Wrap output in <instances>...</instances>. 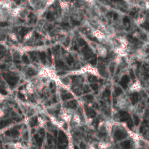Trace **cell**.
<instances>
[{
	"instance_id": "obj_1",
	"label": "cell",
	"mask_w": 149,
	"mask_h": 149,
	"mask_svg": "<svg viewBox=\"0 0 149 149\" xmlns=\"http://www.w3.org/2000/svg\"><path fill=\"white\" fill-rule=\"evenodd\" d=\"M7 82H8V83L10 84V85L14 86L15 84H16L17 79H16V77L10 76V77H8V78H7Z\"/></svg>"
},
{
	"instance_id": "obj_2",
	"label": "cell",
	"mask_w": 149,
	"mask_h": 149,
	"mask_svg": "<svg viewBox=\"0 0 149 149\" xmlns=\"http://www.w3.org/2000/svg\"><path fill=\"white\" fill-rule=\"evenodd\" d=\"M128 82H129V77H128L127 76H124L121 78L120 84H121V85L124 87H126L127 84L128 83Z\"/></svg>"
},
{
	"instance_id": "obj_3",
	"label": "cell",
	"mask_w": 149,
	"mask_h": 149,
	"mask_svg": "<svg viewBox=\"0 0 149 149\" xmlns=\"http://www.w3.org/2000/svg\"><path fill=\"white\" fill-rule=\"evenodd\" d=\"M87 115H89V116L92 117V118H94L96 116V112L92 108H87Z\"/></svg>"
},
{
	"instance_id": "obj_4",
	"label": "cell",
	"mask_w": 149,
	"mask_h": 149,
	"mask_svg": "<svg viewBox=\"0 0 149 149\" xmlns=\"http://www.w3.org/2000/svg\"><path fill=\"white\" fill-rule=\"evenodd\" d=\"M120 116H121V120L122 121H126L129 118V115H128L127 112H121L120 113Z\"/></svg>"
},
{
	"instance_id": "obj_5",
	"label": "cell",
	"mask_w": 149,
	"mask_h": 149,
	"mask_svg": "<svg viewBox=\"0 0 149 149\" xmlns=\"http://www.w3.org/2000/svg\"><path fill=\"white\" fill-rule=\"evenodd\" d=\"M125 136V133L121 131H116V133H115V137H116V138H118V139H121V138H124Z\"/></svg>"
},
{
	"instance_id": "obj_6",
	"label": "cell",
	"mask_w": 149,
	"mask_h": 149,
	"mask_svg": "<svg viewBox=\"0 0 149 149\" xmlns=\"http://www.w3.org/2000/svg\"><path fill=\"white\" fill-rule=\"evenodd\" d=\"M76 106V100H72V101H70L68 103V104H66V107H69V108H74V107Z\"/></svg>"
},
{
	"instance_id": "obj_7",
	"label": "cell",
	"mask_w": 149,
	"mask_h": 149,
	"mask_svg": "<svg viewBox=\"0 0 149 149\" xmlns=\"http://www.w3.org/2000/svg\"><path fill=\"white\" fill-rule=\"evenodd\" d=\"M90 149H103L100 144L98 143H93L92 146L90 147Z\"/></svg>"
},
{
	"instance_id": "obj_8",
	"label": "cell",
	"mask_w": 149,
	"mask_h": 149,
	"mask_svg": "<svg viewBox=\"0 0 149 149\" xmlns=\"http://www.w3.org/2000/svg\"><path fill=\"white\" fill-rule=\"evenodd\" d=\"M72 97L73 96L71 94H65V95H62V99L63 100H69V99H71Z\"/></svg>"
},
{
	"instance_id": "obj_9",
	"label": "cell",
	"mask_w": 149,
	"mask_h": 149,
	"mask_svg": "<svg viewBox=\"0 0 149 149\" xmlns=\"http://www.w3.org/2000/svg\"><path fill=\"white\" fill-rule=\"evenodd\" d=\"M110 94H111V92H110V90L106 89V90L104 91V92L103 93V96L105 97V98H108V97L110 96Z\"/></svg>"
},
{
	"instance_id": "obj_10",
	"label": "cell",
	"mask_w": 149,
	"mask_h": 149,
	"mask_svg": "<svg viewBox=\"0 0 149 149\" xmlns=\"http://www.w3.org/2000/svg\"><path fill=\"white\" fill-rule=\"evenodd\" d=\"M10 123V121H2L0 122V127H5L6 125H7Z\"/></svg>"
},
{
	"instance_id": "obj_11",
	"label": "cell",
	"mask_w": 149,
	"mask_h": 149,
	"mask_svg": "<svg viewBox=\"0 0 149 149\" xmlns=\"http://www.w3.org/2000/svg\"><path fill=\"white\" fill-rule=\"evenodd\" d=\"M121 92H122V90H121L120 87H116V88L115 89V94H116V95H120Z\"/></svg>"
},
{
	"instance_id": "obj_12",
	"label": "cell",
	"mask_w": 149,
	"mask_h": 149,
	"mask_svg": "<svg viewBox=\"0 0 149 149\" xmlns=\"http://www.w3.org/2000/svg\"><path fill=\"white\" fill-rule=\"evenodd\" d=\"M90 87L92 88V90H97L98 89V85L97 84L93 83L90 84Z\"/></svg>"
},
{
	"instance_id": "obj_13",
	"label": "cell",
	"mask_w": 149,
	"mask_h": 149,
	"mask_svg": "<svg viewBox=\"0 0 149 149\" xmlns=\"http://www.w3.org/2000/svg\"><path fill=\"white\" fill-rule=\"evenodd\" d=\"M40 59H41V61H42V62H44L45 57H46V55H45V53H40Z\"/></svg>"
},
{
	"instance_id": "obj_14",
	"label": "cell",
	"mask_w": 149,
	"mask_h": 149,
	"mask_svg": "<svg viewBox=\"0 0 149 149\" xmlns=\"http://www.w3.org/2000/svg\"><path fill=\"white\" fill-rule=\"evenodd\" d=\"M56 66H57V67H63L64 63L63 62H62V61H57V62H56Z\"/></svg>"
},
{
	"instance_id": "obj_15",
	"label": "cell",
	"mask_w": 149,
	"mask_h": 149,
	"mask_svg": "<svg viewBox=\"0 0 149 149\" xmlns=\"http://www.w3.org/2000/svg\"><path fill=\"white\" fill-rule=\"evenodd\" d=\"M22 61H23L24 63H29V61H28V57H26V55H23V57H22Z\"/></svg>"
},
{
	"instance_id": "obj_16",
	"label": "cell",
	"mask_w": 149,
	"mask_h": 149,
	"mask_svg": "<svg viewBox=\"0 0 149 149\" xmlns=\"http://www.w3.org/2000/svg\"><path fill=\"white\" fill-rule=\"evenodd\" d=\"M79 45H80V46H85L86 45L85 41H84V40H82V39L79 40Z\"/></svg>"
},
{
	"instance_id": "obj_17",
	"label": "cell",
	"mask_w": 149,
	"mask_h": 149,
	"mask_svg": "<svg viewBox=\"0 0 149 149\" xmlns=\"http://www.w3.org/2000/svg\"><path fill=\"white\" fill-rule=\"evenodd\" d=\"M36 124H37V119L34 118V119L31 120V126H34V125H36Z\"/></svg>"
},
{
	"instance_id": "obj_18",
	"label": "cell",
	"mask_w": 149,
	"mask_h": 149,
	"mask_svg": "<svg viewBox=\"0 0 149 149\" xmlns=\"http://www.w3.org/2000/svg\"><path fill=\"white\" fill-rule=\"evenodd\" d=\"M67 62L69 64H71L72 63H74V58L71 56L69 57V58L67 59Z\"/></svg>"
},
{
	"instance_id": "obj_19",
	"label": "cell",
	"mask_w": 149,
	"mask_h": 149,
	"mask_svg": "<svg viewBox=\"0 0 149 149\" xmlns=\"http://www.w3.org/2000/svg\"><path fill=\"white\" fill-rule=\"evenodd\" d=\"M90 63L92 64V65H95V63H97V57H94L93 58H92V60L90 61Z\"/></svg>"
},
{
	"instance_id": "obj_20",
	"label": "cell",
	"mask_w": 149,
	"mask_h": 149,
	"mask_svg": "<svg viewBox=\"0 0 149 149\" xmlns=\"http://www.w3.org/2000/svg\"><path fill=\"white\" fill-rule=\"evenodd\" d=\"M134 121H135L136 125H138V123H139V118H138V116H136V115H134Z\"/></svg>"
},
{
	"instance_id": "obj_21",
	"label": "cell",
	"mask_w": 149,
	"mask_h": 149,
	"mask_svg": "<svg viewBox=\"0 0 149 149\" xmlns=\"http://www.w3.org/2000/svg\"><path fill=\"white\" fill-rule=\"evenodd\" d=\"M84 98H85L86 100H92V95H86V96L84 97Z\"/></svg>"
},
{
	"instance_id": "obj_22",
	"label": "cell",
	"mask_w": 149,
	"mask_h": 149,
	"mask_svg": "<svg viewBox=\"0 0 149 149\" xmlns=\"http://www.w3.org/2000/svg\"><path fill=\"white\" fill-rule=\"evenodd\" d=\"M28 73L29 74V75H34V74H35V71L33 70H31V71H28Z\"/></svg>"
},
{
	"instance_id": "obj_23",
	"label": "cell",
	"mask_w": 149,
	"mask_h": 149,
	"mask_svg": "<svg viewBox=\"0 0 149 149\" xmlns=\"http://www.w3.org/2000/svg\"><path fill=\"white\" fill-rule=\"evenodd\" d=\"M18 97H19V98H20V99H24V96H23V95H22L20 92L18 93Z\"/></svg>"
},
{
	"instance_id": "obj_24",
	"label": "cell",
	"mask_w": 149,
	"mask_h": 149,
	"mask_svg": "<svg viewBox=\"0 0 149 149\" xmlns=\"http://www.w3.org/2000/svg\"><path fill=\"white\" fill-rule=\"evenodd\" d=\"M124 20V22H125V23H126V22H127V23H129V18H127V17H125V18H124V20Z\"/></svg>"
},
{
	"instance_id": "obj_25",
	"label": "cell",
	"mask_w": 149,
	"mask_h": 149,
	"mask_svg": "<svg viewBox=\"0 0 149 149\" xmlns=\"http://www.w3.org/2000/svg\"><path fill=\"white\" fill-rule=\"evenodd\" d=\"M61 26H69V23H61Z\"/></svg>"
},
{
	"instance_id": "obj_26",
	"label": "cell",
	"mask_w": 149,
	"mask_h": 149,
	"mask_svg": "<svg viewBox=\"0 0 149 149\" xmlns=\"http://www.w3.org/2000/svg\"><path fill=\"white\" fill-rule=\"evenodd\" d=\"M7 26V23H0V26Z\"/></svg>"
},
{
	"instance_id": "obj_27",
	"label": "cell",
	"mask_w": 149,
	"mask_h": 149,
	"mask_svg": "<svg viewBox=\"0 0 149 149\" xmlns=\"http://www.w3.org/2000/svg\"><path fill=\"white\" fill-rule=\"evenodd\" d=\"M73 23H74V25H79L80 24V23L78 21H76V20H73Z\"/></svg>"
},
{
	"instance_id": "obj_28",
	"label": "cell",
	"mask_w": 149,
	"mask_h": 149,
	"mask_svg": "<svg viewBox=\"0 0 149 149\" xmlns=\"http://www.w3.org/2000/svg\"><path fill=\"white\" fill-rule=\"evenodd\" d=\"M47 18H48V19H49V20H50L51 19V18H52V15H51V14H47Z\"/></svg>"
},
{
	"instance_id": "obj_29",
	"label": "cell",
	"mask_w": 149,
	"mask_h": 149,
	"mask_svg": "<svg viewBox=\"0 0 149 149\" xmlns=\"http://www.w3.org/2000/svg\"><path fill=\"white\" fill-rule=\"evenodd\" d=\"M0 68H1L2 69H4L6 68V66H5V65H2V66H0Z\"/></svg>"
},
{
	"instance_id": "obj_30",
	"label": "cell",
	"mask_w": 149,
	"mask_h": 149,
	"mask_svg": "<svg viewBox=\"0 0 149 149\" xmlns=\"http://www.w3.org/2000/svg\"><path fill=\"white\" fill-rule=\"evenodd\" d=\"M29 149H37V148H36L35 147V146H31V147Z\"/></svg>"
},
{
	"instance_id": "obj_31",
	"label": "cell",
	"mask_w": 149,
	"mask_h": 149,
	"mask_svg": "<svg viewBox=\"0 0 149 149\" xmlns=\"http://www.w3.org/2000/svg\"><path fill=\"white\" fill-rule=\"evenodd\" d=\"M117 18V14H114V19Z\"/></svg>"
},
{
	"instance_id": "obj_32",
	"label": "cell",
	"mask_w": 149,
	"mask_h": 149,
	"mask_svg": "<svg viewBox=\"0 0 149 149\" xmlns=\"http://www.w3.org/2000/svg\"><path fill=\"white\" fill-rule=\"evenodd\" d=\"M94 107H95V108H98V105H97V104H95V105H94Z\"/></svg>"
}]
</instances>
